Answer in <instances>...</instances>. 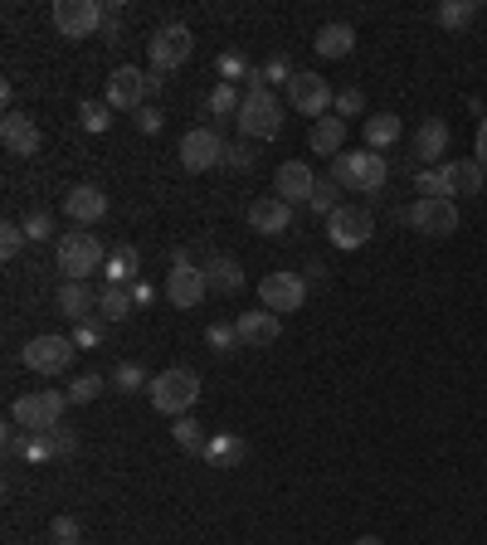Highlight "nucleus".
Here are the masks:
<instances>
[{"label": "nucleus", "instance_id": "1", "mask_svg": "<svg viewBox=\"0 0 487 545\" xmlns=\"http://www.w3.org/2000/svg\"><path fill=\"white\" fill-rule=\"evenodd\" d=\"M332 181L351 195H380L390 181V166H385L380 151H341L332 161Z\"/></svg>", "mask_w": 487, "mask_h": 545}, {"label": "nucleus", "instance_id": "2", "mask_svg": "<svg viewBox=\"0 0 487 545\" xmlns=\"http://www.w3.org/2000/svg\"><path fill=\"white\" fill-rule=\"evenodd\" d=\"M147 400H151V409H156V414H171V419H181V414H190V404L200 400V375H195V370H186V365H171V370L151 375Z\"/></svg>", "mask_w": 487, "mask_h": 545}, {"label": "nucleus", "instance_id": "3", "mask_svg": "<svg viewBox=\"0 0 487 545\" xmlns=\"http://www.w3.org/2000/svg\"><path fill=\"white\" fill-rule=\"evenodd\" d=\"M234 122H239V132H244L249 142H273V137L283 132V103H278L263 83H249V93H244Z\"/></svg>", "mask_w": 487, "mask_h": 545}, {"label": "nucleus", "instance_id": "4", "mask_svg": "<svg viewBox=\"0 0 487 545\" xmlns=\"http://www.w3.org/2000/svg\"><path fill=\"white\" fill-rule=\"evenodd\" d=\"M103 263H108V254H103L98 234H88V229L59 234V273H64V283H88V273H98Z\"/></svg>", "mask_w": 487, "mask_h": 545}, {"label": "nucleus", "instance_id": "5", "mask_svg": "<svg viewBox=\"0 0 487 545\" xmlns=\"http://www.w3.org/2000/svg\"><path fill=\"white\" fill-rule=\"evenodd\" d=\"M64 409H69V395H59V390H30V395H20V400L10 404V424H20L25 434H49V429H59Z\"/></svg>", "mask_w": 487, "mask_h": 545}, {"label": "nucleus", "instance_id": "6", "mask_svg": "<svg viewBox=\"0 0 487 545\" xmlns=\"http://www.w3.org/2000/svg\"><path fill=\"white\" fill-rule=\"evenodd\" d=\"M205 292H210L205 268H195V263L186 258V249H176V254H171V273H166V302L181 307V312H195Z\"/></svg>", "mask_w": 487, "mask_h": 545}, {"label": "nucleus", "instance_id": "7", "mask_svg": "<svg viewBox=\"0 0 487 545\" xmlns=\"http://www.w3.org/2000/svg\"><path fill=\"white\" fill-rule=\"evenodd\" d=\"M78 356V346H74V336H35V341H25V351H20V361L30 365L35 375H64L69 365H74Z\"/></svg>", "mask_w": 487, "mask_h": 545}, {"label": "nucleus", "instance_id": "8", "mask_svg": "<svg viewBox=\"0 0 487 545\" xmlns=\"http://www.w3.org/2000/svg\"><path fill=\"white\" fill-rule=\"evenodd\" d=\"M190 49H195V35H190L186 25H161V30H151V39H147L151 73L181 69V64L190 59Z\"/></svg>", "mask_w": 487, "mask_h": 545}, {"label": "nucleus", "instance_id": "9", "mask_svg": "<svg viewBox=\"0 0 487 545\" xmlns=\"http://www.w3.org/2000/svg\"><path fill=\"white\" fill-rule=\"evenodd\" d=\"M371 234H375V215L366 210V205H337L332 219H327V239H332V249H361Z\"/></svg>", "mask_w": 487, "mask_h": 545}, {"label": "nucleus", "instance_id": "10", "mask_svg": "<svg viewBox=\"0 0 487 545\" xmlns=\"http://www.w3.org/2000/svg\"><path fill=\"white\" fill-rule=\"evenodd\" d=\"M176 156H181V166L190 176H200V171H215L225 161V142H220L215 127H190L181 137V146H176Z\"/></svg>", "mask_w": 487, "mask_h": 545}, {"label": "nucleus", "instance_id": "11", "mask_svg": "<svg viewBox=\"0 0 487 545\" xmlns=\"http://www.w3.org/2000/svg\"><path fill=\"white\" fill-rule=\"evenodd\" d=\"M108 20V10L98 5V0H54V30L69 39H88L98 25Z\"/></svg>", "mask_w": 487, "mask_h": 545}, {"label": "nucleus", "instance_id": "12", "mask_svg": "<svg viewBox=\"0 0 487 545\" xmlns=\"http://www.w3.org/2000/svg\"><path fill=\"white\" fill-rule=\"evenodd\" d=\"M332 98H337V93L327 88V78H322V73L302 69V73H293V83H288V103H293L302 117H317V122H322L327 108H332Z\"/></svg>", "mask_w": 487, "mask_h": 545}, {"label": "nucleus", "instance_id": "13", "mask_svg": "<svg viewBox=\"0 0 487 545\" xmlns=\"http://www.w3.org/2000/svg\"><path fill=\"white\" fill-rule=\"evenodd\" d=\"M302 302H307V283H302V273H268L259 283V307L268 312H298Z\"/></svg>", "mask_w": 487, "mask_h": 545}, {"label": "nucleus", "instance_id": "14", "mask_svg": "<svg viewBox=\"0 0 487 545\" xmlns=\"http://www.w3.org/2000/svg\"><path fill=\"white\" fill-rule=\"evenodd\" d=\"M410 224L429 239H449V234H458V205L453 200H414Z\"/></svg>", "mask_w": 487, "mask_h": 545}, {"label": "nucleus", "instance_id": "15", "mask_svg": "<svg viewBox=\"0 0 487 545\" xmlns=\"http://www.w3.org/2000/svg\"><path fill=\"white\" fill-rule=\"evenodd\" d=\"M312 190H317V176L307 161H283L278 176H273V195L283 205H312Z\"/></svg>", "mask_w": 487, "mask_h": 545}, {"label": "nucleus", "instance_id": "16", "mask_svg": "<svg viewBox=\"0 0 487 545\" xmlns=\"http://www.w3.org/2000/svg\"><path fill=\"white\" fill-rule=\"evenodd\" d=\"M142 98H147V73L142 69L122 64V69L108 73V108L113 112H137Z\"/></svg>", "mask_w": 487, "mask_h": 545}, {"label": "nucleus", "instance_id": "17", "mask_svg": "<svg viewBox=\"0 0 487 545\" xmlns=\"http://www.w3.org/2000/svg\"><path fill=\"white\" fill-rule=\"evenodd\" d=\"M239 341H244V351H268L278 336H283V322H278V312H268V307H254V312H239Z\"/></svg>", "mask_w": 487, "mask_h": 545}, {"label": "nucleus", "instance_id": "18", "mask_svg": "<svg viewBox=\"0 0 487 545\" xmlns=\"http://www.w3.org/2000/svg\"><path fill=\"white\" fill-rule=\"evenodd\" d=\"M0 142H5L10 156H39L44 137H39V127H35L30 112H5V117H0Z\"/></svg>", "mask_w": 487, "mask_h": 545}, {"label": "nucleus", "instance_id": "19", "mask_svg": "<svg viewBox=\"0 0 487 545\" xmlns=\"http://www.w3.org/2000/svg\"><path fill=\"white\" fill-rule=\"evenodd\" d=\"M444 151H449V122L424 117L414 132V166H444Z\"/></svg>", "mask_w": 487, "mask_h": 545}, {"label": "nucleus", "instance_id": "20", "mask_svg": "<svg viewBox=\"0 0 487 545\" xmlns=\"http://www.w3.org/2000/svg\"><path fill=\"white\" fill-rule=\"evenodd\" d=\"M64 210L74 224H98V219L108 215V195L98 190V185H69V195H64Z\"/></svg>", "mask_w": 487, "mask_h": 545}, {"label": "nucleus", "instance_id": "21", "mask_svg": "<svg viewBox=\"0 0 487 545\" xmlns=\"http://www.w3.org/2000/svg\"><path fill=\"white\" fill-rule=\"evenodd\" d=\"M249 224L268 234V239H278V234H288V224H293V205H283L278 195H263L249 205Z\"/></svg>", "mask_w": 487, "mask_h": 545}, {"label": "nucleus", "instance_id": "22", "mask_svg": "<svg viewBox=\"0 0 487 545\" xmlns=\"http://www.w3.org/2000/svg\"><path fill=\"white\" fill-rule=\"evenodd\" d=\"M205 468H220V473H234V468H244V458H249V443L239 434H215L205 443Z\"/></svg>", "mask_w": 487, "mask_h": 545}, {"label": "nucleus", "instance_id": "23", "mask_svg": "<svg viewBox=\"0 0 487 545\" xmlns=\"http://www.w3.org/2000/svg\"><path fill=\"white\" fill-rule=\"evenodd\" d=\"M307 146H312L317 156H332V161H337L341 151H346V122H341L337 112H332V117H322V122H312Z\"/></svg>", "mask_w": 487, "mask_h": 545}, {"label": "nucleus", "instance_id": "24", "mask_svg": "<svg viewBox=\"0 0 487 545\" xmlns=\"http://www.w3.org/2000/svg\"><path fill=\"white\" fill-rule=\"evenodd\" d=\"M444 176H449V195H483L487 171L473 161V156H458V161H444Z\"/></svg>", "mask_w": 487, "mask_h": 545}, {"label": "nucleus", "instance_id": "25", "mask_svg": "<svg viewBox=\"0 0 487 545\" xmlns=\"http://www.w3.org/2000/svg\"><path fill=\"white\" fill-rule=\"evenodd\" d=\"M93 307H98V292L88 288V283H64V288H59V312H64L69 322H88Z\"/></svg>", "mask_w": 487, "mask_h": 545}, {"label": "nucleus", "instance_id": "26", "mask_svg": "<svg viewBox=\"0 0 487 545\" xmlns=\"http://www.w3.org/2000/svg\"><path fill=\"white\" fill-rule=\"evenodd\" d=\"M132 307H137L132 288H113V283H103V292H98V317H103L108 327L127 322V317H132Z\"/></svg>", "mask_w": 487, "mask_h": 545}, {"label": "nucleus", "instance_id": "27", "mask_svg": "<svg viewBox=\"0 0 487 545\" xmlns=\"http://www.w3.org/2000/svg\"><path fill=\"white\" fill-rule=\"evenodd\" d=\"M312 49H317L322 59H346V54L356 49V30H351V25H322L317 39H312Z\"/></svg>", "mask_w": 487, "mask_h": 545}, {"label": "nucleus", "instance_id": "28", "mask_svg": "<svg viewBox=\"0 0 487 545\" xmlns=\"http://www.w3.org/2000/svg\"><path fill=\"white\" fill-rule=\"evenodd\" d=\"M361 132H366V151H385V146L400 142V132H405V127H400V117H395V112H375V117H366V127H361Z\"/></svg>", "mask_w": 487, "mask_h": 545}, {"label": "nucleus", "instance_id": "29", "mask_svg": "<svg viewBox=\"0 0 487 545\" xmlns=\"http://www.w3.org/2000/svg\"><path fill=\"white\" fill-rule=\"evenodd\" d=\"M137 273H142V263H137V249L132 244H122L108 254V283L113 288H137Z\"/></svg>", "mask_w": 487, "mask_h": 545}, {"label": "nucleus", "instance_id": "30", "mask_svg": "<svg viewBox=\"0 0 487 545\" xmlns=\"http://www.w3.org/2000/svg\"><path fill=\"white\" fill-rule=\"evenodd\" d=\"M205 283L215 292H239L244 288V268H239L234 258H210V263H205Z\"/></svg>", "mask_w": 487, "mask_h": 545}, {"label": "nucleus", "instance_id": "31", "mask_svg": "<svg viewBox=\"0 0 487 545\" xmlns=\"http://www.w3.org/2000/svg\"><path fill=\"white\" fill-rule=\"evenodd\" d=\"M434 20H439L444 30H468V25L478 20V0H444V5L434 10Z\"/></svg>", "mask_w": 487, "mask_h": 545}, {"label": "nucleus", "instance_id": "32", "mask_svg": "<svg viewBox=\"0 0 487 545\" xmlns=\"http://www.w3.org/2000/svg\"><path fill=\"white\" fill-rule=\"evenodd\" d=\"M414 190H419V200H449V176H444V166L414 171Z\"/></svg>", "mask_w": 487, "mask_h": 545}, {"label": "nucleus", "instance_id": "33", "mask_svg": "<svg viewBox=\"0 0 487 545\" xmlns=\"http://www.w3.org/2000/svg\"><path fill=\"white\" fill-rule=\"evenodd\" d=\"M147 385H151L147 370H142V365H132V361H122L113 375H108V390H117V395H137V390H147Z\"/></svg>", "mask_w": 487, "mask_h": 545}, {"label": "nucleus", "instance_id": "34", "mask_svg": "<svg viewBox=\"0 0 487 545\" xmlns=\"http://www.w3.org/2000/svg\"><path fill=\"white\" fill-rule=\"evenodd\" d=\"M108 390V380L98 375V370H88V375H74V385H69V404H93L98 395Z\"/></svg>", "mask_w": 487, "mask_h": 545}, {"label": "nucleus", "instance_id": "35", "mask_svg": "<svg viewBox=\"0 0 487 545\" xmlns=\"http://www.w3.org/2000/svg\"><path fill=\"white\" fill-rule=\"evenodd\" d=\"M293 73H298V69L288 64V54H273L263 69L249 73V83H263V88H268V83H293Z\"/></svg>", "mask_w": 487, "mask_h": 545}, {"label": "nucleus", "instance_id": "36", "mask_svg": "<svg viewBox=\"0 0 487 545\" xmlns=\"http://www.w3.org/2000/svg\"><path fill=\"white\" fill-rule=\"evenodd\" d=\"M171 438H176V443H181L186 453H205V443H210V438L200 434V424H195L190 414H181V419L171 424Z\"/></svg>", "mask_w": 487, "mask_h": 545}, {"label": "nucleus", "instance_id": "37", "mask_svg": "<svg viewBox=\"0 0 487 545\" xmlns=\"http://www.w3.org/2000/svg\"><path fill=\"white\" fill-rule=\"evenodd\" d=\"M205 341H210L220 356H234V351H244V341H239V327H234V322H215V327L205 331Z\"/></svg>", "mask_w": 487, "mask_h": 545}, {"label": "nucleus", "instance_id": "38", "mask_svg": "<svg viewBox=\"0 0 487 545\" xmlns=\"http://www.w3.org/2000/svg\"><path fill=\"white\" fill-rule=\"evenodd\" d=\"M239 93H234V83H215V93H210V112L215 117H239Z\"/></svg>", "mask_w": 487, "mask_h": 545}, {"label": "nucleus", "instance_id": "39", "mask_svg": "<svg viewBox=\"0 0 487 545\" xmlns=\"http://www.w3.org/2000/svg\"><path fill=\"white\" fill-rule=\"evenodd\" d=\"M332 112H337L341 122H346V117H361V112H366V93H361V88H341L337 98H332Z\"/></svg>", "mask_w": 487, "mask_h": 545}, {"label": "nucleus", "instance_id": "40", "mask_svg": "<svg viewBox=\"0 0 487 545\" xmlns=\"http://www.w3.org/2000/svg\"><path fill=\"white\" fill-rule=\"evenodd\" d=\"M108 103H78V122H83V132H108V122H113V117H108Z\"/></svg>", "mask_w": 487, "mask_h": 545}, {"label": "nucleus", "instance_id": "41", "mask_svg": "<svg viewBox=\"0 0 487 545\" xmlns=\"http://www.w3.org/2000/svg\"><path fill=\"white\" fill-rule=\"evenodd\" d=\"M337 190H341V185L332 181V176H327V181H317V190H312V210H317L322 219H332V210L341 205V200H337Z\"/></svg>", "mask_w": 487, "mask_h": 545}, {"label": "nucleus", "instance_id": "42", "mask_svg": "<svg viewBox=\"0 0 487 545\" xmlns=\"http://www.w3.org/2000/svg\"><path fill=\"white\" fill-rule=\"evenodd\" d=\"M49 541L54 545H83V531H78L74 516H54V521H49Z\"/></svg>", "mask_w": 487, "mask_h": 545}, {"label": "nucleus", "instance_id": "43", "mask_svg": "<svg viewBox=\"0 0 487 545\" xmlns=\"http://www.w3.org/2000/svg\"><path fill=\"white\" fill-rule=\"evenodd\" d=\"M220 166H229V171H254V146L225 142V161H220Z\"/></svg>", "mask_w": 487, "mask_h": 545}, {"label": "nucleus", "instance_id": "44", "mask_svg": "<svg viewBox=\"0 0 487 545\" xmlns=\"http://www.w3.org/2000/svg\"><path fill=\"white\" fill-rule=\"evenodd\" d=\"M20 249H25V224L5 219V224H0V254H5V258H15Z\"/></svg>", "mask_w": 487, "mask_h": 545}, {"label": "nucleus", "instance_id": "45", "mask_svg": "<svg viewBox=\"0 0 487 545\" xmlns=\"http://www.w3.org/2000/svg\"><path fill=\"white\" fill-rule=\"evenodd\" d=\"M249 59H244V54H234V49H225V54H220V83H234V78H249Z\"/></svg>", "mask_w": 487, "mask_h": 545}, {"label": "nucleus", "instance_id": "46", "mask_svg": "<svg viewBox=\"0 0 487 545\" xmlns=\"http://www.w3.org/2000/svg\"><path fill=\"white\" fill-rule=\"evenodd\" d=\"M98 341H103V317H98V322L88 317V322H78V327H74V346H78V351H88V346H98Z\"/></svg>", "mask_w": 487, "mask_h": 545}, {"label": "nucleus", "instance_id": "47", "mask_svg": "<svg viewBox=\"0 0 487 545\" xmlns=\"http://www.w3.org/2000/svg\"><path fill=\"white\" fill-rule=\"evenodd\" d=\"M49 234H54V215H49V210H35V215L25 219V239H30V244H35V239H49Z\"/></svg>", "mask_w": 487, "mask_h": 545}, {"label": "nucleus", "instance_id": "48", "mask_svg": "<svg viewBox=\"0 0 487 545\" xmlns=\"http://www.w3.org/2000/svg\"><path fill=\"white\" fill-rule=\"evenodd\" d=\"M161 127H166V112L161 108H137V132H147V137H156V132H161Z\"/></svg>", "mask_w": 487, "mask_h": 545}, {"label": "nucleus", "instance_id": "49", "mask_svg": "<svg viewBox=\"0 0 487 545\" xmlns=\"http://www.w3.org/2000/svg\"><path fill=\"white\" fill-rule=\"evenodd\" d=\"M49 448H54V458H69L78 448V438L69 434V429H49Z\"/></svg>", "mask_w": 487, "mask_h": 545}, {"label": "nucleus", "instance_id": "50", "mask_svg": "<svg viewBox=\"0 0 487 545\" xmlns=\"http://www.w3.org/2000/svg\"><path fill=\"white\" fill-rule=\"evenodd\" d=\"M473 161H478V166L487 171V117L478 122V146H473Z\"/></svg>", "mask_w": 487, "mask_h": 545}, {"label": "nucleus", "instance_id": "51", "mask_svg": "<svg viewBox=\"0 0 487 545\" xmlns=\"http://www.w3.org/2000/svg\"><path fill=\"white\" fill-rule=\"evenodd\" d=\"M132 297H137V307H151V297H156V288H151V283H137V288H132Z\"/></svg>", "mask_w": 487, "mask_h": 545}, {"label": "nucleus", "instance_id": "52", "mask_svg": "<svg viewBox=\"0 0 487 545\" xmlns=\"http://www.w3.org/2000/svg\"><path fill=\"white\" fill-rule=\"evenodd\" d=\"M0 103H5V112H15L10 103H15V83H0Z\"/></svg>", "mask_w": 487, "mask_h": 545}, {"label": "nucleus", "instance_id": "53", "mask_svg": "<svg viewBox=\"0 0 487 545\" xmlns=\"http://www.w3.org/2000/svg\"><path fill=\"white\" fill-rule=\"evenodd\" d=\"M356 545H385V541H380V536H361V541H356Z\"/></svg>", "mask_w": 487, "mask_h": 545}]
</instances>
